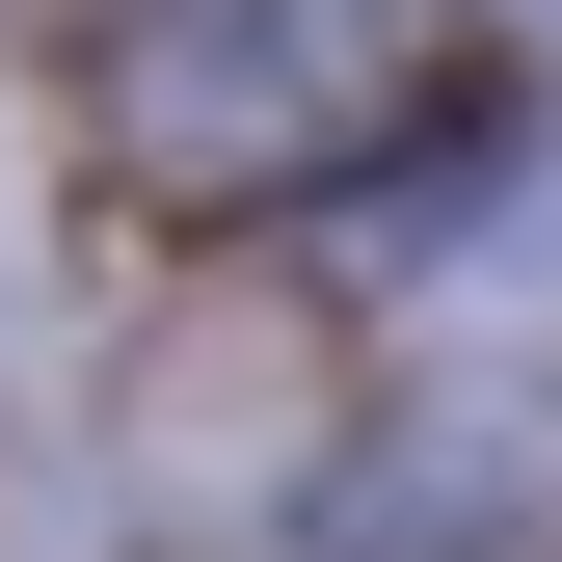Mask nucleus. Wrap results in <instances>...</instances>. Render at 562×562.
<instances>
[{"instance_id": "f257e3e1", "label": "nucleus", "mask_w": 562, "mask_h": 562, "mask_svg": "<svg viewBox=\"0 0 562 562\" xmlns=\"http://www.w3.org/2000/svg\"><path fill=\"white\" fill-rule=\"evenodd\" d=\"M429 108V0H134L108 27V134L161 188H322Z\"/></svg>"}]
</instances>
